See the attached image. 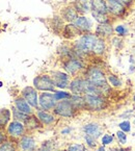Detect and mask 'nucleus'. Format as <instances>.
I'll list each match as a JSON object with an SVG mask.
<instances>
[{
	"label": "nucleus",
	"instance_id": "4468645a",
	"mask_svg": "<svg viewBox=\"0 0 135 151\" xmlns=\"http://www.w3.org/2000/svg\"><path fill=\"white\" fill-rule=\"evenodd\" d=\"M61 35L66 40H73V39L77 38V37H81L84 33H82V31L80 29H78L74 25V23H68L66 25H64Z\"/></svg>",
	"mask_w": 135,
	"mask_h": 151
},
{
	"label": "nucleus",
	"instance_id": "6ab92c4d",
	"mask_svg": "<svg viewBox=\"0 0 135 151\" xmlns=\"http://www.w3.org/2000/svg\"><path fill=\"white\" fill-rule=\"evenodd\" d=\"M36 117L40 120V122L43 125H51L55 122V117L49 111H44V109H38L36 111Z\"/></svg>",
	"mask_w": 135,
	"mask_h": 151
},
{
	"label": "nucleus",
	"instance_id": "2f4dec72",
	"mask_svg": "<svg viewBox=\"0 0 135 151\" xmlns=\"http://www.w3.org/2000/svg\"><path fill=\"white\" fill-rule=\"evenodd\" d=\"M0 151H17V147L14 143L6 141L2 145H0Z\"/></svg>",
	"mask_w": 135,
	"mask_h": 151
},
{
	"label": "nucleus",
	"instance_id": "ddd939ff",
	"mask_svg": "<svg viewBox=\"0 0 135 151\" xmlns=\"http://www.w3.org/2000/svg\"><path fill=\"white\" fill-rule=\"evenodd\" d=\"M60 17L64 19V22L68 23H74L76 19L79 17V14L75 9L73 5H66V6L62 7L61 12H60Z\"/></svg>",
	"mask_w": 135,
	"mask_h": 151
},
{
	"label": "nucleus",
	"instance_id": "f03ea898",
	"mask_svg": "<svg viewBox=\"0 0 135 151\" xmlns=\"http://www.w3.org/2000/svg\"><path fill=\"white\" fill-rule=\"evenodd\" d=\"M85 101V109L91 111H101L107 107L106 97L100 95H83Z\"/></svg>",
	"mask_w": 135,
	"mask_h": 151
},
{
	"label": "nucleus",
	"instance_id": "5701e85b",
	"mask_svg": "<svg viewBox=\"0 0 135 151\" xmlns=\"http://www.w3.org/2000/svg\"><path fill=\"white\" fill-rule=\"evenodd\" d=\"M50 26L55 33H61L64 27V21L60 16H54L50 20Z\"/></svg>",
	"mask_w": 135,
	"mask_h": 151
},
{
	"label": "nucleus",
	"instance_id": "f704fd0d",
	"mask_svg": "<svg viewBox=\"0 0 135 151\" xmlns=\"http://www.w3.org/2000/svg\"><path fill=\"white\" fill-rule=\"evenodd\" d=\"M119 127L121 130L125 131V132H129V131H131V122L130 121H123L119 124Z\"/></svg>",
	"mask_w": 135,
	"mask_h": 151
},
{
	"label": "nucleus",
	"instance_id": "8fccbe9b",
	"mask_svg": "<svg viewBox=\"0 0 135 151\" xmlns=\"http://www.w3.org/2000/svg\"><path fill=\"white\" fill-rule=\"evenodd\" d=\"M134 1H135V0H134Z\"/></svg>",
	"mask_w": 135,
	"mask_h": 151
},
{
	"label": "nucleus",
	"instance_id": "473e14b6",
	"mask_svg": "<svg viewBox=\"0 0 135 151\" xmlns=\"http://www.w3.org/2000/svg\"><path fill=\"white\" fill-rule=\"evenodd\" d=\"M116 138L117 140H119V143H120L121 145H125L127 143V134L125 131L123 130H119L116 132Z\"/></svg>",
	"mask_w": 135,
	"mask_h": 151
},
{
	"label": "nucleus",
	"instance_id": "c9c22d12",
	"mask_svg": "<svg viewBox=\"0 0 135 151\" xmlns=\"http://www.w3.org/2000/svg\"><path fill=\"white\" fill-rule=\"evenodd\" d=\"M111 42L114 47H116L117 49H122L123 48V39L121 37H113L111 39Z\"/></svg>",
	"mask_w": 135,
	"mask_h": 151
},
{
	"label": "nucleus",
	"instance_id": "0eeeda50",
	"mask_svg": "<svg viewBox=\"0 0 135 151\" xmlns=\"http://www.w3.org/2000/svg\"><path fill=\"white\" fill-rule=\"evenodd\" d=\"M56 103H57V100L55 99L54 94L52 93L44 92V93H41V95L39 96V105L44 111H53Z\"/></svg>",
	"mask_w": 135,
	"mask_h": 151
},
{
	"label": "nucleus",
	"instance_id": "f3484780",
	"mask_svg": "<svg viewBox=\"0 0 135 151\" xmlns=\"http://www.w3.org/2000/svg\"><path fill=\"white\" fill-rule=\"evenodd\" d=\"M19 146L23 151H36V143L30 136H23L19 142Z\"/></svg>",
	"mask_w": 135,
	"mask_h": 151
},
{
	"label": "nucleus",
	"instance_id": "58836bf2",
	"mask_svg": "<svg viewBox=\"0 0 135 151\" xmlns=\"http://www.w3.org/2000/svg\"><path fill=\"white\" fill-rule=\"evenodd\" d=\"M6 141H7V136L5 134V132L2 129H0V145H2Z\"/></svg>",
	"mask_w": 135,
	"mask_h": 151
},
{
	"label": "nucleus",
	"instance_id": "423d86ee",
	"mask_svg": "<svg viewBox=\"0 0 135 151\" xmlns=\"http://www.w3.org/2000/svg\"><path fill=\"white\" fill-rule=\"evenodd\" d=\"M91 82L84 77H75L70 82V91L73 95H86Z\"/></svg>",
	"mask_w": 135,
	"mask_h": 151
},
{
	"label": "nucleus",
	"instance_id": "4be33fe9",
	"mask_svg": "<svg viewBox=\"0 0 135 151\" xmlns=\"http://www.w3.org/2000/svg\"><path fill=\"white\" fill-rule=\"evenodd\" d=\"M107 51V43L106 40L101 38H98V40L96 41L95 45H94L93 51H91V54L97 56H102L105 54V52Z\"/></svg>",
	"mask_w": 135,
	"mask_h": 151
},
{
	"label": "nucleus",
	"instance_id": "e433bc0d",
	"mask_svg": "<svg viewBox=\"0 0 135 151\" xmlns=\"http://www.w3.org/2000/svg\"><path fill=\"white\" fill-rule=\"evenodd\" d=\"M113 140H114V137L105 133L104 136L102 137V145L103 146H107V145L111 144L113 142Z\"/></svg>",
	"mask_w": 135,
	"mask_h": 151
},
{
	"label": "nucleus",
	"instance_id": "9d476101",
	"mask_svg": "<svg viewBox=\"0 0 135 151\" xmlns=\"http://www.w3.org/2000/svg\"><path fill=\"white\" fill-rule=\"evenodd\" d=\"M21 96L26 100L27 102L33 107V109H38L39 107V95L38 90L34 87H25L21 92Z\"/></svg>",
	"mask_w": 135,
	"mask_h": 151
},
{
	"label": "nucleus",
	"instance_id": "f257e3e1",
	"mask_svg": "<svg viewBox=\"0 0 135 151\" xmlns=\"http://www.w3.org/2000/svg\"><path fill=\"white\" fill-rule=\"evenodd\" d=\"M84 78H86L89 81L96 85L97 87L105 89L107 91H111L110 85L107 81V75L101 68L98 66H91L85 68L84 70Z\"/></svg>",
	"mask_w": 135,
	"mask_h": 151
},
{
	"label": "nucleus",
	"instance_id": "b1692460",
	"mask_svg": "<svg viewBox=\"0 0 135 151\" xmlns=\"http://www.w3.org/2000/svg\"><path fill=\"white\" fill-rule=\"evenodd\" d=\"M11 113L9 109H0V129H4L11 122Z\"/></svg>",
	"mask_w": 135,
	"mask_h": 151
},
{
	"label": "nucleus",
	"instance_id": "4c0bfd02",
	"mask_svg": "<svg viewBox=\"0 0 135 151\" xmlns=\"http://www.w3.org/2000/svg\"><path fill=\"white\" fill-rule=\"evenodd\" d=\"M116 1L120 2L121 4H123L125 7H127V9H129L134 3V0H116Z\"/></svg>",
	"mask_w": 135,
	"mask_h": 151
},
{
	"label": "nucleus",
	"instance_id": "39448f33",
	"mask_svg": "<svg viewBox=\"0 0 135 151\" xmlns=\"http://www.w3.org/2000/svg\"><path fill=\"white\" fill-rule=\"evenodd\" d=\"M62 66H64L66 73L70 74L71 76H77L80 72L85 70V65H84L83 60L77 58H66L64 60Z\"/></svg>",
	"mask_w": 135,
	"mask_h": 151
},
{
	"label": "nucleus",
	"instance_id": "09e8293b",
	"mask_svg": "<svg viewBox=\"0 0 135 151\" xmlns=\"http://www.w3.org/2000/svg\"><path fill=\"white\" fill-rule=\"evenodd\" d=\"M64 151H66V150H64ZM66 151H68V150H66Z\"/></svg>",
	"mask_w": 135,
	"mask_h": 151
},
{
	"label": "nucleus",
	"instance_id": "c756f323",
	"mask_svg": "<svg viewBox=\"0 0 135 151\" xmlns=\"http://www.w3.org/2000/svg\"><path fill=\"white\" fill-rule=\"evenodd\" d=\"M53 94L57 101L64 100V99H70L72 96V93H69V92H66V91H55Z\"/></svg>",
	"mask_w": 135,
	"mask_h": 151
},
{
	"label": "nucleus",
	"instance_id": "bb28decb",
	"mask_svg": "<svg viewBox=\"0 0 135 151\" xmlns=\"http://www.w3.org/2000/svg\"><path fill=\"white\" fill-rule=\"evenodd\" d=\"M11 114H13L14 120L20 121V122H22V123H25V121L30 117V115H27V114L22 113V111H19L16 106L11 107Z\"/></svg>",
	"mask_w": 135,
	"mask_h": 151
},
{
	"label": "nucleus",
	"instance_id": "a878e982",
	"mask_svg": "<svg viewBox=\"0 0 135 151\" xmlns=\"http://www.w3.org/2000/svg\"><path fill=\"white\" fill-rule=\"evenodd\" d=\"M70 101L72 102V104L74 105L77 111L79 109H85V101H84V97L81 95H73L72 94Z\"/></svg>",
	"mask_w": 135,
	"mask_h": 151
},
{
	"label": "nucleus",
	"instance_id": "a19ab883",
	"mask_svg": "<svg viewBox=\"0 0 135 151\" xmlns=\"http://www.w3.org/2000/svg\"><path fill=\"white\" fill-rule=\"evenodd\" d=\"M68 151H78V144H74L68 148Z\"/></svg>",
	"mask_w": 135,
	"mask_h": 151
},
{
	"label": "nucleus",
	"instance_id": "393cba45",
	"mask_svg": "<svg viewBox=\"0 0 135 151\" xmlns=\"http://www.w3.org/2000/svg\"><path fill=\"white\" fill-rule=\"evenodd\" d=\"M24 125L26 127V130H36V129L41 128L43 124L40 122L36 116L30 115V117L25 121Z\"/></svg>",
	"mask_w": 135,
	"mask_h": 151
},
{
	"label": "nucleus",
	"instance_id": "20e7f679",
	"mask_svg": "<svg viewBox=\"0 0 135 151\" xmlns=\"http://www.w3.org/2000/svg\"><path fill=\"white\" fill-rule=\"evenodd\" d=\"M33 87L36 88L38 91L53 92V93L55 92V88H56L51 75H47V74L36 76L33 79Z\"/></svg>",
	"mask_w": 135,
	"mask_h": 151
},
{
	"label": "nucleus",
	"instance_id": "cd10ccee",
	"mask_svg": "<svg viewBox=\"0 0 135 151\" xmlns=\"http://www.w3.org/2000/svg\"><path fill=\"white\" fill-rule=\"evenodd\" d=\"M107 81L111 88H122L123 80L115 74H108L107 75Z\"/></svg>",
	"mask_w": 135,
	"mask_h": 151
},
{
	"label": "nucleus",
	"instance_id": "de8ad7c7",
	"mask_svg": "<svg viewBox=\"0 0 135 151\" xmlns=\"http://www.w3.org/2000/svg\"><path fill=\"white\" fill-rule=\"evenodd\" d=\"M134 124H135V120H134Z\"/></svg>",
	"mask_w": 135,
	"mask_h": 151
},
{
	"label": "nucleus",
	"instance_id": "49530a36",
	"mask_svg": "<svg viewBox=\"0 0 135 151\" xmlns=\"http://www.w3.org/2000/svg\"><path fill=\"white\" fill-rule=\"evenodd\" d=\"M1 86H2V85H1V82H0V87H1Z\"/></svg>",
	"mask_w": 135,
	"mask_h": 151
},
{
	"label": "nucleus",
	"instance_id": "9b49d317",
	"mask_svg": "<svg viewBox=\"0 0 135 151\" xmlns=\"http://www.w3.org/2000/svg\"><path fill=\"white\" fill-rule=\"evenodd\" d=\"M113 32H114V28L111 25V23H103V24H98L95 29V35L98 38L104 39H110L113 37Z\"/></svg>",
	"mask_w": 135,
	"mask_h": 151
},
{
	"label": "nucleus",
	"instance_id": "7c9ffc66",
	"mask_svg": "<svg viewBox=\"0 0 135 151\" xmlns=\"http://www.w3.org/2000/svg\"><path fill=\"white\" fill-rule=\"evenodd\" d=\"M114 32L116 33L117 37H121V38H122V37L127 36V33H128V28H127L125 25H122V24L116 25L114 28Z\"/></svg>",
	"mask_w": 135,
	"mask_h": 151
},
{
	"label": "nucleus",
	"instance_id": "a211bd4d",
	"mask_svg": "<svg viewBox=\"0 0 135 151\" xmlns=\"http://www.w3.org/2000/svg\"><path fill=\"white\" fill-rule=\"evenodd\" d=\"M74 25L80 29L82 33H89L91 31V22L84 16H79L74 22Z\"/></svg>",
	"mask_w": 135,
	"mask_h": 151
},
{
	"label": "nucleus",
	"instance_id": "412c9836",
	"mask_svg": "<svg viewBox=\"0 0 135 151\" xmlns=\"http://www.w3.org/2000/svg\"><path fill=\"white\" fill-rule=\"evenodd\" d=\"M72 5L75 7V9L80 15H84L91 12V5H89V0H73Z\"/></svg>",
	"mask_w": 135,
	"mask_h": 151
},
{
	"label": "nucleus",
	"instance_id": "ea45409f",
	"mask_svg": "<svg viewBox=\"0 0 135 151\" xmlns=\"http://www.w3.org/2000/svg\"><path fill=\"white\" fill-rule=\"evenodd\" d=\"M50 150H51V148H50V146L48 145V142H45V144H43L42 148L39 151H50Z\"/></svg>",
	"mask_w": 135,
	"mask_h": 151
},
{
	"label": "nucleus",
	"instance_id": "7ed1b4c3",
	"mask_svg": "<svg viewBox=\"0 0 135 151\" xmlns=\"http://www.w3.org/2000/svg\"><path fill=\"white\" fill-rule=\"evenodd\" d=\"M76 111L77 109L74 107L70 99H64L57 101L53 109V113L56 116H59L62 118H73L76 114Z\"/></svg>",
	"mask_w": 135,
	"mask_h": 151
},
{
	"label": "nucleus",
	"instance_id": "c85d7f7f",
	"mask_svg": "<svg viewBox=\"0 0 135 151\" xmlns=\"http://www.w3.org/2000/svg\"><path fill=\"white\" fill-rule=\"evenodd\" d=\"M91 16H93L95 20L97 21L99 24H103V23H110V15H105V14H99L95 13V12H91Z\"/></svg>",
	"mask_w": 135,
	"mask_h": 151
},
{
	"label": "nucleus",
	"instance_id": "37998d69",
	"mask_svg": "<svg viewBox=\"0 0 135 151\" xmlns=\"http://www.w3.org/2000/svg\"><path fill=\"white\" fill-rule=\"evenodd\" d=\"M96 151H106V149H105V146H100L99 148H97V150Z\"/></svg>",
	"mask_w": 135,
	"mask_h": 151
},
{
	"label": "nucleus",
	"instance_id": "72a5a7b5",
	"mask_svg": "<svg viewBox=\"0 0 135 151\" xmlns=\"http://www.w3.org/2000/svg\"><path fill=\"white\" fill-rule=\"evenodd\" d=\"M84 140H85V143H86V145L89 148H95L97 146V140L95 138H93V137L85 134L84 136Z\"/></svg>",
	"mask_w": 135,
	"mask_h": 151
},
{
	"label": "nucleus",
	"instance_id": "dca6fc26",
	"mask_svg": "<svg viewBox=\"0 0 135 151\" xmlns=\"http://www.w3.org/2000/svg\"><path fill=\"white\" fill-rule=\"evenodd\" d=\"M82 131H83L85 134L87 136H91L93 138H95L97 140L98 138H100V136L102 134V130H101V127L97 123H89V124H85L82 127Z\"/></svg>",
	"mask_w": 135,
	"mask_h": 151
},
{
	"label": "nucleus",
	"instance_id": "79ce46f5",
	"mask_svg": "<svg viewBox=\"0 0 135 151\" xmlns=\"http://www.w3.org/2000/svg\"><path fill=\"white\" fill-rule=\"evenodd\" d=\"M71 130H72L71 128H66V129H62V130H61V133H62V134H68V133H70V132H71Z\"/></svg>",
	"mask_w": 135,
	"mask_h": 151
},
{
	"label": "nucleus",
	"instance_id": "1a4fd4ad",
	"mask_svg": "<svg viewBox=\"0 0 135 151\" xmlns=\"http://www.w3.org/2000/svg\"><path fill=\"white\" fill-rule=\"evenodd\" d=\"M6 132L11 138H22L23 136H25L26 127H25L24 123L14 120L11 122H9V124L7 125Z\"/></svg>",
	"mask_w": 135,
	"mask_h": 151
},
{
	"label": "nucleus",
	"instance_id": "2eb2a0df",
	"mask_svg": "<svg viewBox=\"0 0 135 151\" xmlns=\"http://www.w3.org/2000/svg\"><path fill=\"white\" fill-rule=\"evenodd\" d=\"M89 5H91V12L109 15L106 0H89Z\"/></svg>",
	"mask_w": 135,
	"mask_h": 151
},
{
	"label": "nucleus",
	"instance_id": "6e6552de",
	"mask_svg": "<svg viewBox=\"0 0 135 151\" xmlns=\"http://www.w3.org/2000/svg\"><path fill=\"white\" fill-rule=\"evenodd\" d=\"M51 77L56 88L68 89L70 87V82H71V75L70 74L61 71H52Z\"/></svg>",
	"mask_w": 135,
	"mask_h": 151
},
{
	"label": "nucleus",
	"instance_id": "f8f14e48",
	"mask_svg": "<svg viewBox=\"0 0 135 151\" xmlns=\"http://www.w3.org/2000/svg\"><path fill=\"white\" fill-rule=\"evenodd\" d=\"M107 5H108V13L110 16H114V17H123L125 14L127 13V7H125L120 2H117L116 0H106Z\"/></svg>",
	"mask_w": 135,
	"mask_h": 151
},
{
	"label": "nucleus",
	"instance_id": "aec40b11",
	"mask_svg": "<svg viewBox=\"0 0 135 151\" xmlns=\"http://www.w3.org/2000/svg\"><path fill=\"white\" fill-rule=\"evenodd\" d=\"M15 106L21 111L22 113L27 114V115H32V106L27 102L26 100L22 97V96H19L15 99Z\"/></svg>",
	"mask_w": 135,
	"mask_h": 151
},
{
	"label": "nucleus",
	"instance_id": "a18cd8bd",
	"mask_svg": "<svg viewBox=\"0 0 135 151\" xmlns=\"http://www.w3.org/2000/svg\"><path fill=\"white\" fill-rule=\"evenodd\" d=\"M133 101H134V102H135V94H134V95H133Z\"/></svg>",
	"mask_w": 135,
	"mask_h": 151
},
{
	"label": "nucleus",
	"instance_id": "c03bdc74",
	"mask_svg": "<svg viewBox=\"0 0 135 151\" xmlns=\"http://www.w3.org/2000/svg\"><path fill=\"white\" fill-rule=\"evenodd\" d=\"M112 151H126V149L125 148H120V149L114 148V149H112Z\"/></svg>",
	"mask_w": 135,
	"mask_h": 151
}]
</instances>
